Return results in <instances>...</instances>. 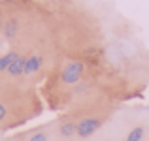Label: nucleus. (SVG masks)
<instances>
[{"instance_id": "obj_1", "label": "nucleus", "mask_w": 149, "mask_h": 141, "mask_svg": "<svg viewBox=\"0 0 149 141\" xmlns=\"http://www.w3.org/2000/svg\"><path fill=\"white\" fill-rule=\"evenodd\" d=\"M83 62H79V60H72V62H68V64L62 68V73H61V79H62V83H66V85H76L77 81L81 79V75H83Z\"/></svg>"}, {"instance_id": "obj_2", "label": "nucleus", "mask_w": 149, "mask_h": 141, "mask_svg": "<svg viewBox=\"0 0 149 141\" xmlns=\"http://www.w3.org/2000/svg\"><path fill=\"white\" fill-rule=\"evenodd\" d=\"M100 126H102V120L96 119V117L83 119V120L77 122V135H79L81 139H87V138H91L93 134H96Z\"/></svg>"}, {"instance_id": "obj_3", "label": "nucleus", "mask_w": 149, "mask_h": 141, "mask_svg": "<svg viewBox=\"0 0 149 141\" xmlns=\"http://www.w3.org/2000/svg\"><path fill=\"white\" fill-rule=\"evenodd\" d=\"M25 64H26V58L23 57V55H19V57L10 64V68H8V73H10V75H13V77L23 75V73H25Z\"/></svg>"}, {"instance_id": "obj_4", "label": "nucleus", "mask_w": 149, "mask_h": 141, "mask_svg": "<svg viewBox=\"0 0 149 141\" xmlns=\"http://www.w3.org/2000/svg\"><path fill=\"white\" fill-rule=\"evenodd\" d=\"M40 68H42V58L38 57V55H30V57L26 58V64H25V75H32V73H36Z\"/></svg>"}, {"instance_id": "obj_5", "label": "nucleus", "mask_w": 149, "mask_h": 141, "mask_svg": "<svg viewBox=\"0 0 149 141\" xmlns=\"http://www.w3.org/2000/svg\"><path fill=\"white\" fill-rule=\"evenodd\" d=\"M19 57V53H15V51H10L8 55H4V57H0V72H8V68H10V64L15 60V58Z\"/></svg>"}, {"instance_id": "obj_6", "label": "nucleus", "mask_w": 149, "mask_h": 141, "mask_svg": "<svg viewBox=\"0 0 149 141\" xmlns=\"http://www.w3.org/2000/svg\"><path fill=\"white\" fill-rule=\"evenodd\" d=\"M61 135L62 138H72V135H76L77 134V124L76 122H64V124H61Z\"/></svg>"}, {"instance_id": "obj_7", "label": "nucleus", "mask_w": 149, "mask_h": 141, "mask_svg": "<svg viewBox=\"0 0 149 141\" xmlns=\"http://www.w3.org/2000/svg\"><path fill=\"white\" fill-rule=\"evenodd\" d=\"M143 134H146L143 126H136V128H132V130L128 132V135H127V139H125V141H142L143 139Z\"/></svg>"}, {"instance_id": "obj_8", "label": "nucleus", "mask_w": 149, "mask_h": 141, "mask_svg": "<svg viewBox=\"0 0 149 141\" xmlns=\"http://www.w3.org/2000/svg\"><path fill=\"white\" fill-rule=\"evenodd\" d=\"M17 30H19V25H17L15 19H10V21L4 25V34H6V38H13L15 34H17Z\"/></svg>"}, {"instance_id": "obj_9", "label": "nucleus", "mask_w": 149, "mask_h": 141, "mask_svg": "<svg viewBox=\"0 0 149 141\" xmlns=\"http://www.w3.org/2000/svg\"><path fill=\"white\" fill-rule=\"evenodd\" d=\"M29 141H49V135L45 134V132H36Z\"/></svg>"}, {"instance_id": "obj_10", "label": "nucleus", "mask_w": 149, "mask_h": 141, "mask_svg": "<svg viewBox=\"0 0 149 141\" xmlns=\"http://www.w3.org/2000/svg\"><path fill=\"white\" fill-rule=\"evenodd\" d=\"M6 117H8V109H6V105H4V104H0V122H2Z\"/></svg>"}, {"instance_id": "obj_11", "label": "nucleus", "mask_w": 149, "mask_h": 141, "mask_svg": "<svg viewBox=\"0 0 149 141\" xmlns=\"http://www.w3.org/2000/svg\"><path fill=\"white\" fill-rule=\"evenodd\" d=\"M4 28V25H2V19H0V30H2Z\"/></svg>"}]
</instances>
